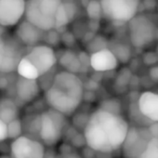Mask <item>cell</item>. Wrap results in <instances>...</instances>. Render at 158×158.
Instances as JSON below:
<instances>
[{
	"label": "cell",
	"instance_id": "1",
	"mask_svg": "<svg viewBox=\"0 0 158 158\" xmlns=\"http://www.w3.org/2000/svg\"><path fill=\"white\" fill-rule=\"evenodd\" d=\"M61 5V0H26L25 20L43 32L52 31Z\"/></svg>",
	"mask_w": 158,
	"mask_h": 158
},
{
	"label": "cell",
	"instance_id": "2",
	"mask_svg": "<svg viewBox=\"0 0 158 158\" xmlns=\"http://www.w3.org/2000/svg\"><path fill=\"white\" fill-rule=\"evenodd\" d=\"M89 118L101 125L110 140L114 152L122 148L130 128L122 114L111 113L99 107L90 114Z\"/></svg>",
	"mask_w": 158,
	"mask_h": 158
},
{
	"label": "cell",
	"instance_id": "3",
	"mask_svg": "<svg viewBox=\"0 0 158 158\" xmlns=\"http://www.w3.org/2000/svg\"><path fill=\"white\" fill-rule=\"evenodd\" d=\"M66 127V116L49 108L39 116V137L47 146H54L60 142Z\"/></svg>",
	"mask_w": 158,
	"mask_h": 158
},
{
	"label": "cell",
	"instance_id": "4",
	"mask_svg": "<svg viewBox=\"0 0 158 158\" xmlns=\"http://www.w3.org/2000/svg\"><path fill=\"white\" fill-rule=\"evenodd\" d=\"M127 24L129 41L136 48L148 47L157 36L155 23L145 14H138Z\"/></svg>",
	"mask_w": 158,
	"mask_h": 158
},
{
	"label": "cell",
	"instance_id": "5",
	"mask_svg": "<svg viewBox=\"0 0 158 158\" xmlns=\"http://www.w3.org/2000/svg\"><path fill=\"white\" fill-rule=\"evenodd\" d=\"M102 16L114 23H129L140 6V0H101Z\"/></svg>",
	"mask_w": 158,
	"mask_h": 158
},
{
	"label": "cell",
	"instance_id": "6",
	"mask_svg": "<svg viewBox=\"0 0 158 158\" xmlns=\"http://www.w3.org/2000/svg\"><path fill=\"white\" fill-rule=\"evenodd\" d=\"M46 102L51 109L67 117L75 113L83 101L50 86L46 91Z\"/></svg>",
	"mask_w": 158,
	"mask_h": 158
},
{
	"label": "cell",
	"instance_id": "7",
	"mask_svg": "<svg viewBox=\"0 0 158 158\" xmlns=\"http://www.w3.org/2000/svg\"><path fill=\"white\" fill-rule=\"evenodd\" d=\"M24 57L36 68L40 76L48 73L58 62V58L53 48L45 44L33 47Z\"/></svg>",
	"mask_w": 158,
	"mask_h": 158
},
{
	"label": "cell",
	"instance_id": "8",
	"mask_svg": "<svg viewBox=\"0 0 158 158\" xmlns=\"http://www.w3.org/2000/svg\"><path fill=\"white\" fill-rule=\"evenodd\" d=\"M84 139L88 147L102 153H111L114 152L110 140L99 123L89 118L84 127Z\"/></svg>",
	"mask_w": 158,
	"mask_h": 158
},
{
	"label": "cell",
	"instance_id": "9",
	"mask_svg": "<svg viewBox=\"0 0 158 158\" xmlns=\"http://www.w3.org/2000/svg\"><path fill=\"white\" fill-rule=\"evenodd\" d=\"M12 158H45L46 149L42 141L21 136L10 144Z\"/></svg>",
	"mask_w": 158,
	"mask_h": 158
},
{
	"label": "cell",
	"instance_id": "10",
	"mask_svg": "<svg viewBox=\"0 0 158 158\" xmlns=\"http://www.w3.org/2000/svg\"><path fill=\"white\" fill-rule=\"evenodd\" d=\"M51 87L64 91L78 100L83 101L84 86L82 80L78 77V75H76V73L65 70L57 73L53 77Z\"/></svg>",
	"mask_w": 158,
	"mask_h": 158
},
{
	"label": "cell",
	"instance_id": "11",
	"mask_svg": "<svg viewBox=\"0 0 158 158\" xmlns=\"http://www.w3.org/2000/svg\"><path fill=\"white\" fill-rule=\"evenodd\" d=\"M26 0H0V25H18L25 15Z\"/></svg>",
	"mask_w": 158,
	"mask_h": 158
},
{
	"label": "cell",
	"instance_id": "12",
	"mask_svg": "<svg viewBox=\"0 0 158 158\" xmlns=\"http://www.w3.org/2000/svg\"><path fill=\"white\" fill-rule=\"evenodd\" d=\"M151 138H147L140 129L130 127L122 146L123 154L126 158H139L144 152Z\"/></svg>",
	"mask_w": 158,
	"mask_h": 158
},
{
	"label": "cell",
	"instance_id": "13",
	"mask_svg": "<svg viewBox=\"0 0 158 158\" xmlns=\"http://www.w3.org/2000/svg\"><path fill=\"white\" fill-rule=\"evenodd\" d=\"M119 60L110 48H102L89 56V66L96 72L104 73L115 70Z\"/></svg>",
	"mask_w": 158,
	"mask_h": 158
},
{
	"label": "cell",
	"instance_id": "14",
	"mask_svg": "<svg viewBox=\"0 0 158 158\" xmlns=\"http://www.w3.org/2000/svg\"><path fill=\"white\" fill-rule=\"evenodd\" d=\"M139 113L148 120L158 123V93L152 91L142 92L138 100Z\"/></svg>",
	"mask_w": 158,
	"mask_h": 158
},
{
	"label": "cell",
	"instance_id": "15",
	"mask_svg": "<svg viewBox=\"0 0 158 158\" xmlns=\"http://www.w3.org/2000/svg\"><path fill=\"white\" fill-rule=\"evenodd\" d=\"M16 95L17 98L23 103H29L35 101L40 93V86L37 80L18 77L16 81Z\"/></svg>",
	"mask_w": 158,
	"mask_h": 158
},
{
	"label": "cell",
	"instance_id": "16",
	"mask_svg": "<svg viewBox=\"0 0 158 158\" xmlns=\"http://www.w3.org/2000/svg\"><path fill=\"white\" fill-rule=\"evenodd\" d=\"M44 32L38 29L36 26L32 24L26 20L22 21L16 29V35L18 39L26 46H31L32 48L39 45L38 43L43 38Z\"/></svg>",
	"mask_w": 158,
	"mask_h": 158
},
{
	"label": "cell",
	"instance_id": "17",
	"mask_svg": "<svg viewBox=\"0 0 158 158\" xmlns=\"http://www.w3.org/2000/svg\"><path fill=\"white\" fill-rule=\"evenodd\" d=\"M5 55H4V60L2 63L1 71L2 73H12L14 71H17L18 65L23 59V57L20 54V50L18 48L11 43L5 42Z\"/></svg>",
	"mask_w": 158,
	"mask_h": 158
},
{
	"label": "cell",
	"instance_id": "18",
	"mask_svg": "<svg viewBox=\"0 0 158 158\" xmlns=\"http://www.w3.org/2000/svg\"><path fill=\"white\" fill-rule=\"evenodd\" d=\"M19 108L17 103L9 97H0V119L9 124L19 118Z\"/></svg>",
	"mask_w": 158,
	"mask_h": 158
},
{
	"label": "cell",
	"instance_id": "19",
	"mask_svg": "<svg viewBox=\"0 0 158 158\" xmlns=\"http://www.w3.org/2000/svg\"><path fill=\"white\" fill-rule=\"evenodd\" d=\"M60 64L65 69V71L76 73L82 69V62L79 57L73 51H65L59 60Z\"/></svg>",
	"mask_w": 158,
	"mask_h": 158
},
{
	"label": "cell",
	"instance_id": "20",
	"mask_svg": "<svg viewBox=\"0 0 158 158\" xmlns=\"http://www.w3.org/2000/svg\"><path fill=\"white\" fill-rule=\"evenodd\" d=\"M17 73L19 76L26 79H31V80H37L40 77L38 71L36 68L23 56V59L21 60L18 68H17Z\"/></svg>",
	"mask_w": 158,
	"mask_h": 158
},
{
	"label": "cell",
	"instance_id": "21",
	"mask_svg": "<svg viewBox=\"0 0 158 158\" xmlns=\"http://www.w3.org/2000/svg\"><path fill=\"white\" fill-rule=\"evenodd\" d=\"M139 158H158V137H152Z\"/></svg>",
	"mask_w": 158,
	"mask_h": 158
},
{
	"label": "cell",
	"instance_id": "22",
	"mask_svg": "<svg viewBox=\"0 0 158 158\" xmlns=\"http://www.w3.org/2000/svg\"><path fill=\"white\" fill-rule=\"evenodd\" d=\"M22 132H23V125H22V122L19 118H17L14 121L8 124L9 139H13V140H14L17 138L23 136Z\"/></svg>",
	"mask_w": 158,
	"mask_h": 158
},
{
	"label": "cell",
	"instance_id": "23",
	"mask_svg": "<svg viewBox=\"0 0 158 158\" xmlns=\"http://www.w3.org/2000/svg\"><path fill=\"white\" fill-rule=\"evenodd\" d=\"M87 13H88V16L91 20L97 21L98 19H100V17L102 15L101 3L96 1V0H91V1L88 4Z\"/></svg>",
	"mask_w": 158,
	"mask_h": 158
},
{
	"label": "cell",
	"instance_id": "24",
	"mask_svg": "<svg viewBox=\"0 0 158 158\" xmlns=\"http://www.w3.org/2000/svg\"><path fill=\"white\" fill-rule=\"evenodd\" d=\"M112 50V49H111ZM114 55L116 56V58L118 59V60H122V61H127L129 57H130V51L129 49L123 45H117L114 50H112Z\"/></svg>",
	"mask_w": 158,
	"mask_h": 158
},
{
	"label": "cell",
	"instance_id": "25",
	"mask_svg": "<svg viewBox=\"0 0 158 158\" xmlns=\"http://www.w3.org/2000/svg\"><path fill=\"white\" fill-rule=\"evenodd\" d=\"M143 61L148 66H154L158 62V57L156 52H146V54L143 56Z\"/></svg>",
	"mask_w": 158,
	"mask_h": 158
},
{
	"label": "cell",
	"instance_id": "26",
	"mask_svg": "<svg viewBox=\"0 0 158 158\" xmlns=\"http://www.w3.org/2000/svg\"><path fill=\"white\" fill-rule=\"evenodd\" d=\"M9 139L8 135V124L0 119V142L5 141Z\"/></svg>",
	"mask_w": 158,
	"mask_h": 158
},
{
	"label": "cell",
	"instance_id": "27",
	"mask_svg": "<svg viewBox=\"0 0 158 158\" xmlns=\"http://www.w3.org/2000/svg\"><path fill=\"white\" fill-rule=\"evenodd\" d=\"M149 76L153 82H158V65H154L150 67L149 69Z\"/></svg>",
	"mask_w": 158,
	"mask_h": 158
},
{
	"label": "cell",
	"instance_id": "28",
	"mask_svg": "<svg viewBox=\"0 0 158 158\" xmlns=\"http://www.w3.org/2000/svg\"><path fill=\"white\" fill-rule=\"evenodd\" d=\"M5 41L0 38V71H1L2 63L4 60V55H5Z\"/></svg>",
	"mask_w": 158,
	"mask_h": 158
},
{
	"label": "cell",
	"instance_id": "29",
	"mask_svg": "<svg viewBox=\"0 0 158 158\" xmlns=\"http://www.w3.org/2000/svg\"><path fill=\"white\" fill-rule=\"evenodd\" d=\"M59 158H82V157L74 152H65Z\"/></svg>",
	"mask_w": 158,
	"mask_h": 158
},
{
	"label": "cell",
	"instance_id": "30",
	"mask_svg": "<svg viewBox=\"0 0 158 158\" xmlns=\"http://www.w3.org/2000/svg\"><path fill=\"white\" fill-rule=\"evenodd\" d=\"M149 133L151 137H158V123H154L149 128Z\"/></svg>",
	"mask_w": 158,
	"mask_h": 158
},
{
	"label": "cell",
	"instance_id": "31",
	"mask_svg": "<svg viewBox=\"0 0 158 158\" xmlns=\"http://www.w3.org/2000/svg\"><path fill=\"white\" fill-rule=\"evenodd\" d=\"M0 158H12V157H10V156H7V155H1Z\"/></svg>",
	"mask_w": 158,
	"mask_h": 158
},
{
	"label": "cell",
	"instance_id": "32",
	"mask_svg": "<svg viewBox=\"0 0 158 158\" xmlns=\"http://www.w3.org/2000/svg\"><path fill=\"white\" fill-rule=\"evenodd\" d=\"M156 54H157V57H158V45H157V48H156Z\"/></svg>",
	"mask_w": 158,
	"mask_h": 158
},
{
	"label": "cell",
	"instance_id": "33",
	"mask_svg": "<svg viewBox=\"0 0 158 158\" xmlns=\"http://www.w3.org/2000/svg\"><path fill=\"white\" fill-rule=\"evenodd\" d=\"M157 9H158V3H157Z\"/></svg>",
	"mask_w": 158,
	"mask_h": 158
}]
</instances>
